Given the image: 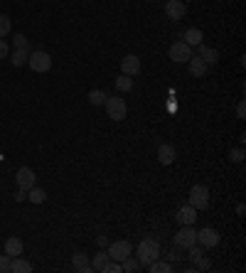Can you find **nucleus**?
<instances>
[{
	"instance_id": "nucleus-5",
	"label": "nucleus",
	"mask_w": 246,
	"mask_h": 273,
	"mask_svg": "<svg viewBox=\"0 0 246 273\" xmlns=\"http://www.w3.org/2000/svg\"><path fill=\"white\" fill-rule=\"evenodd\" d=\"M175 244H178L180 248H190V246H194V244H197V229H194L192 224L182 226V229L175 234Z\"/></svg>"
},
{
	"instance_id": "nucleus-2",
	"label": "nucleus",
	"mask_w": 246,
	"mask_h": 273,
	"mask_svg": "<svg viewBox=\"0 0 246 273\" xmlns=\"http://www.w3.org/2000/svg\"><path fill=\"white\" fill-rule=\"evenodd\" d=\"M190 207H194V210H207L210 207V190H207V184H192V190H190Z\"/></svg>"
},
{
	"instance_id": "nucleus-20",
	"label": "nucleus",
	"mask_w": 246,
	"mask_h": 273,
	"mask_svg": "<svg viewBox=\"0 0 246 273\" xmlns=\"http://www.w3.org/2000/svg\"><path fill=\"white\" fill-rule=\"evenodd\" d=\"M28 200H30L32 204H42V202L47 200V192H44L42 187H37V184H34V187L28 190Z\"/></svg>"
},
{
	"instance_id": "nucleus-17",
	"label": "nucleus",
	"mask_w": 246,
	"mask_h": 273,
	"mask_svg": "<svg viewBox=\"0 0 246 273\" xmlns=\"http://www.w3.org/2000/svg\"><path fill=\"white\" fill-rule=\"evenodd\" d=\"M182 37H184L182 42H187L190 47H197V44H202V40H204L202 30H197V28H190V30H184Z\"/></svg>"
},
{
	"instance_id": "nucleus-25",
	"label": "nucleus",
	"mask_w": 246,
	"mask_h": 273,
	"mask_svg": "<svg viewBox=\"0 0 246 273\" xmlns=\"http://www.w3.org/2000/svg\"><path fill=\"white\" fill-rule=\"evenodd\" d=\"M148 268H150V273H168V271H172V266H170V264H162V261H158V258H155L153 264H148Z\"/></svg>"
},
{
	"instance_id": "nucleus-8",
	"label": "nucleus",
	"mask_w": 246,
	"mask_h": 273,
	"mask_svg": "<svg viewBox=\"0 0 246 273\" xmlns=\"http://www.w3.org/2000/svg\"><path fill=\"white\" fill-rule=\"evenodd\" d=\"M165 15L170 20H182L184 15H187V5L180 2V0H168L165 2Z\"/></svg>"
},
{
	"instance_id": "nucleus-28",
	"label": "nucleus",
	"mask_w": 246,
	"mask_h": 273,
	"mask_svg": "<svg viewBox=\"0 0 246 273\" xmlns=\"http://www.w3.org/2000/svg\"><path fill=\"white\" fill-rule=\"evenodd\" d=\"M101 273H121V264H118V261H114V258H108V261H106V266L101 268Z\"/></svg>"
},
{
	"instance_id": "nucleus-26",
	"label": "nucleus",
	"mask_w": 246,
	"mask_h": 273,
	"mask_svg": "<svg viewBox=\"0 0 246 273\" xmlns=\"http://www.w3.org/2000/svg\"><path fill=\"white\" fill-rule=\"evenodd\" d=\"M89 101H92L94 106H101V104L106 101V94H104V91H98V89H92V91H89Z\"/></svg>"
},
{
	"instance_id": "nucleus-6",
	"label": "nucleus",
	"mask_w": 246,
	"mask_h": 273,
	"mask_svg": "<svg viewBox=\"0 0 246 273\" xmlns=\"http://www.w3.org/2000/svg\"><path fill=\"white\" fill-rule=\"evenodd\" d=\"M190 57H192V47L187 44V42H175L172 47H170V60L172 62H180V64H184V62H190Z\"/></svg>"
},
{
	"instance_id": "nucleus-9",
	"label": "nucleus",
	"mask_w": 246,
	"mask_h": 273,
	"mask_svg": "<svg viewBox=\"0 0 246 273\" xmlns=\"http://www.w3.org/2000/svg\"><path fill=\"white\" fill-rule=\"evenodd\" d=\"M121 69L126 76H136V74H140V60L136 54H128L121 60Z\"/></svg>"
},
{
	"instance_id": "nucleus-11",
	"label": "nucleus",
	"mask_w": 246,
	"mask_h": 273,
	"mask_svg": "<svg viewBox=\"0 0 246 273\" xmlns=\"http://www.w3.org/2000/svg\"><path fill=\"white\" fill-rule=\"evenodd\" d=\"M15 180H18V184H20V190H30V187H34V172H32L30 168H20L18 170V175H15Z\"/></svg>"
},
{
	"instance_id": "nucleus-18",
	"label": "nucleus",
	"mask_w": 246,
	"mask_h": 273,
	"mask_svg": "<svg viewBox=\"0 0 246 273\" xmlns=\"http://www.w3.org/2000/svg\"><path fill=\"white\" fill-rule=\"evenodd\" d=\"M30 44H28V47H15V52H12V64H15V66H22V64H28V57H30Z\"/></svg>"
},
{
	"instance_id": "nucleus-34",
	"label": "nucleus",
	"mask_w": 246,
	"mask_h": 273,
	"mask_svg": "<svg viewBox=\"0 0 246 273\" xmlns=\"http://www.w3.org/2000/svg\"><path fill=\"white\" fill-rule=\"evenodd\" d=\"M8 52H10V50H8V42H5V40H0V60H5V57H8Z\"/></svg>"
},
{
	"instance_id": "nucleus-19",
	"label": "nucleus",
	"mask_w": 246,
	"mask_h": 273,
	"mask_svg": "<svg viewBox=\"0 0 246 273\" xmlns=\"http://www.w3.org/2000/svg\"><path fill=\"white\" fill-rule=\"evenodd\" d=\"M10 271L12 273H30L32 264L30 261H25V258H20V256H15V258L10 261Z\"/></svg>"
},
{
	"instance_id": "nucleus-14",
	"label": "nucleus",
	"mask_w": 246,
	"mask_h": 273,
	"mask_svg": "<svg viewBox=\"0 0 246 273\" xmlns=\"http://www.w3.org/2000/svg\"><path fill=\"white\" fill-rule=\"evenodd\" d=\"M194 219H197V210H194V207L184 204V207H180V210H178V222H180L182 226H187V224H194Z\"/></svg>"
},
{
	"instance_id": "nucleus-3",
	"label": "nucleus",
	"mask_w": 246,
	"mask_h": 273,
	"mask_svg": "<svg viewBox=\"0 0 246 273\" xmlns=\"http://www.w3.org/2000/svg\"><path fill=\"white\" fill-rule=\"evenodd\" d=\"M28 64H30L32 72L44 74V72L52 69V57L47 52H42V50H34V52H30V57H28Z\"/></svg>"
},
{
	"instance_id": "nucleus-24",
	"label": "nucleus",
	"mask_w": 246,
	"mask_h": 273,
	"mask_svg": "<svg viewBox=\"0 0 246 273\" xmlns=\"http://www.w3.org/2000/svg\"><path fill=\"white\" fill-rule=\"evenodd\" d=\"M116 89H118V91H130V89H133V76L121 74V76L116 79Z\"/></svg>"
},
{
	"instance_id": "nucleus-31",
	"label": "nucleus",
	"mask_w": 246,
	"mask_h": 273,
	"mask_svg": "<svg viewBox=\"0 0 246 273\" xmlns=\"http://www.w3.org/2000/svg\"><path fill=\"white\" fill-rule=\"evenodd\" d=\"M229 158H232L234 162H242V160H244V150H242V148H232V150H229Z\"/></svg>"
},
{
	"instance_id": "nucleus-37",
	"label": "nucleus",
	"mask_w": 246,
	"mask_h": 273,
	"mask_svg": "<svg viewBox=\"0 0 246 273\" xmlns=\"http://www.w3.org/2000/svg\"><path fill=\"white\" fill-rule=\"evenodd\" d=\"M96 244H98V246H106L108 239H106V236H96Z\"/></svg>"
},
{
	"instance_id": "nucleus-32",
	"label": "nucleus",
	"mask_w": 246,
	"mask_h": 273,
	"mask_svg": "<svg viewBox=\"0 0 246 273\" xmlns=\"http://www.w3.org/2000/svg\"><path fill=\"white\" fill-rule=\"evenodd\" d=\"M15 47H28V37L25 34H15Z\"/></svg>"
},
{
	"instance_id": "nucleus-33",
	"label": "nucleus",
	"mask_w": 246,
	"mask_h": 273,
	"mask_svg": "<svg viewBox=\"0 0 246 273\" xmlns=\"http://www.w3.org/2000/svg\"><path fill=\"white\" fill-rule=\"evenodd\" d=\"M207 268H210V261H207V258L202 256V258L197 261V271H207Z\"/></svg>"
},
{
	"instance_id": "nucleus-12",
	"label": "nucleus",
	"mask_w": 246,
	"mask_h": 273,
	"mask_svg": "<svg viewBox=\"0 0 246 273\" xmlns=\"http://www.w3.org/2000/svg\"><path fill=\"white\" fill-rule=\"evenodd\" d=\"M190 74L192 76H197V79H202L204 74H207V62L202 60V57H190Z\"/></svg>"
},
{
	"instance_id": "nucleus-21",
	"label": "nucleus",
	"mask_w": 246,
	"mask_h": 273,
	"mask_svg": "<svg viewBox=\"0 0 246 273\" xmlns=\"http://www.w3.org/2000/svg\"><path fill=\"white\" fill-rule=\"evenodd\" d=\"M197 47H200V57L207 62V64H214L219 60V52H216L214 47H204V44H197Z\"/></svg>"
},
{
	"instance_id": "nucleus-22",
	"label": "nucleus",
	"mask_w": 246,
	"mask_h": 273,
	"mask_svg": "<svg viewBox=\"0 0 246 273\" xmlns=\"http://www.w3.org/2000/svg\"><path fill=\"white\" fill-rule=\"evenodd\" d=\"M106 261H108V251H96L94 254V261H92V268L94 271H101L106 266Z\"/></svg>"
},
{
	"instance_id": "nucleus-35",
	"label": "nucleus",
	"mask_w": 246,
	"mask_h": 273,
	"mask_svg": "<svg viewBox=\"0 0 246 273\" xmlns=\"http://www.w3.org/2000/svg\"><path fill=\"white\" fill-rule=\"evenodd\" d=\"M22 200H28V190H18L15 192V202H22Z\"/></svg>"
},
{
	"instance_id": "nucleus-10",
	"label": "nucleus",
	"mask_w": 246,
	"mask_h": 273,
	"mask_svg": "<svg viewBox=\"0 0 246 273\" xmlns=\"http://www.w3.org/2000/svg\"><path fill=\"white\" fill-rule=\"evenodd\" d=\"M197 242L202 244L204 248H212L219 244V234H216L212 226H207V229H202V232H197Z\"/></svg>"
},
{
	"instance_id": "nucleus-1",
	"label": "nucleus",
	"mask_w": 246,
	"mask_h": 273,
	"mask_svg": "<svg viewBox=\"0 0 246 273\" xmlns=\"http://www.w3.org/2000/svg\"><path fill=\"white\" fill-rule=\"evenodd\" d=\"M155 258H160V244L155 242L153 236H146L138 244V261H140V266H148Z\"/></svg>"
},
{
	"instance_id": "nucleus-7",
	"label": "nucleus",
	"mask_w": 246,
	"mask_h": 273,
	"mask_svg": "<svg viewBox=\"0 0 246 273\" xmlns=\"http://www.w3.org/2000/svg\"><path fill=\"white\" fill-rule=\"evenodd\" d=\"M130 244L128 242H114L111 246H108V258H114V261H118L121 264L123 258H128L130 256Z\"/></svg>"
},
{
	"instance_id": "nucleus-38",
	"label": "nucleus",
	"mask_w": 246,
	"mask_h": 273,
	"mask_svg": "<svg viewBox=\"0 0 246 273\" xmlns=\"http://www.w3.org/2000/svg\"><path fill=\"white\" fill-rule=\"evenodd\" d=\"M244 212H246V207H244V204H239V207H236V214H239V216H244Z\"/></svg>"
},
{
	"instance_id": "nucleus-4",
	"label": "nucleus",
	"mask_w": 246,
	"mask_h": 273,
	"mask_svg": "<svg viewBox=\"0 0 246 273\" xmlns=\"http://www.w3.org/2000/svg\"><path fill=\"white\" fill-rule=\"evenodd\" d=\"M104 106H106V114H108V118H114V121H123V118H126V114H128V108H126V101H123V98H118V96H106Z\"/></svg>"
},
{
	"instance_id": "nucleus-15",
	"label": "nucleus",
	"mask_w": 246,
	"mask_h": 273,
	"mask_svg": "<svg viewBox=\"0 0 246 273\" xmlns=\"http://www.w3.org/2000/svg\"><path fill=\"white\" fill-rule=\"evenodd\" d=\"M175 158H178V152H175L172 146H160V148H158V160H160L162 165H172Z\"/></svg>"
},
{
	"instance_id": "nucleus-16",
	"label": "nucleus",
	"mask_w": 246,
	"mask_h": 273,
	"mask_svg": "<svg viewBox=\"0 0 246 273\" xmlns=\"http://www.w3.org/2000/svg\"><path fill=\"white\" fill-rule=\"evenodd\" d=\"M5 254L12 256V258L20 256V254H22V242H20L18 236H8V239H5Z\"/></svg>"
},
{
	"instance_id": "nucleus-30",
	"label": "nucleus",
	"mask_w": 246,
	"mask_h": 273,
	"mask_svg": "<svg viewBox=\"0 0 246 273\" xmlns=\"http://www.w3.org/2000/svg\"><path fill=\"white\" fill-rule=\"evenodd\" d=\"M10 261H12V256H0V273H8L10 271Z\"/></svg>"
},
{
	"instance_id": "nucleus-27",
	"label": "nucleus",
	"mask_w": 246,
	"mask_h": 273,
	"mask_svg": "<svg viewBox=\"0 0 246 273\" xmlns=\"http://www.w3.org/2000/svg\"><path fill=\"white\" fill-rule=\"evenodd\" d=\"M10 30H12V22H10V18H8V15H0V37L10 34Z\"/></svg>"
},
{
	"instance_id": "nucleus-36",
	"label": "nucleus",
	"mask_w": 246,
	"mask_h": 273,
	"mask_svg": "<svg viewBox=\"0 0 246 273\" xmlns=\"http://www.w3.org/2000/svg\"><path fill=\"white\" fill-rule=\"evenodd\" d=\"M236 116H239V118H246V106H244V101H239V106H236Z\"/></svg>"
},
{
	"instance_id": "nucleus-13",
	"label": "nucleus",
	"mask_w": 246,
	"mask_h": 273,
	"mask_svg": "<svg viewBox=\"0 0 246 273\" xmlns=\"http://www.w3.org/2000/svg\"><path fill=\"white\" fill-rule=\"evenodd\" d=\"M72 266H74V271H79V273H92L94 271L86 254H74V256H72Z\"/></svg>"
},
{
	"instance_id": "nucleus-29",
	"label": "nucleus",
	"mask_w": 246,
	"mask_h": 273,
	"mask_svg": "<svg viewBox=\"0 0 246 273\" xmlns=\"http://www.w3.org/2000/svg\"><path fill=\"white\" fill-rule=\"evenodd\" d=\"M202 256H204V246H202V248H197V246H190V258H192L194 264H197Z\"/></svg>"
},
{
	"instance_id": "nucleus-23",
	"label": "nucleus",
	"mask_w": 246,
	"mask_h": 273,
	"mask_svg": "<svg viewBox=\"0 0 246 273\" xmlns=\"http://www.w3.org/2000/svg\"><path fill=\"white\" fill-rule=\"evenodd\" d=\"M121 264H123V266H121V271H123V273H136V271H140V261H136L133 256L123 258Z\"/></svg>"
}]
</instances>
